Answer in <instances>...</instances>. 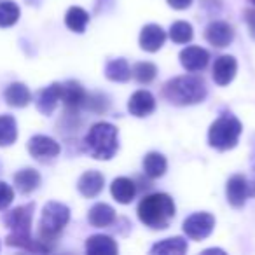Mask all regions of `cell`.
<instances>
[{
    "label": "cell",
    "instance_id": "cell-1",
    "mask_svg": "<svg viewBox=\"0 0 255 255\" xmlns=\"http://www.w3.org/2000/svg\"><path fill=\"white\" fill-rule=\"evenodd\" d=\"M175 212L177 208H175L173 199L164 192L145 196L136 210L140 222L150 229H166L175 217Z\"/></svg>",
    "mask_w": 255,
    "mask_h": 255
},
{
    "label": "cell",
    "instance_id": "cell-2",
    "mask_svg": "<svg viewBox=\"0 0 255 255\" xmlns=\"http://www.w3.org/2000/svg\"><path fill=\"white\" fill-rule=\"evenodd\" d=\"M163 96L173 105H196L206 98V84L199 75H180L163 86Z\"/></svg>",
    "mask_w": 255,
    "mask_h": 255
},
{
    "label": "cell",
    "instance_id": "cell-3",
    "mask_svg": "<svg viewBox=\"0 0 255 255\" xmlns=\"http://www.w3.org/2000/svg\"><path fill=\"white\" fill-rule=\"evenodd\" d=\"M84 143L91 157L109 161L116 156L119 149V131L110 123H96L86 135Z\"/></svg>",
    "mask_w": 255,
    "mask_h": 255
},
{
    "label": "cell",
    "instance_id": "cell-4",
    "mask_svg": "<svg viewBox=\"0 0 255 255\" xmlns=\"http://www.w3.org/2000/svg\"><path fill=\"white\" fill-rule=\"evenodd\" d=\"M241 123L231 114H222L208 131V143L210 147L217 150H229L234 149L241 135Z\"/></svg>",
    "mask_w": 255,
    "mask_h": 255
},
{
    "label": "cell",
    "instance_id": "cell-5",
    "mask_svg": "<svg viewBox=\"0 0 255 255\" xmlns=\"http://www.w3.org/2000/svg\"><path fill=\"white\" fill-rule=\"evenodd\" d=\"M70 220V210L67 205L58 201H49L42 210L39 222V233L44 241L54 240L61 234Z\"/></svg>",
    "mask_w": 255,
    "mask_h": 255
},
{
    "label": "cell",
    "instance_id": "cell-6",
    "mask_svg": "<svg viewBox=\"0 0 255 255\" xmlns=\"http://www.w3.org/2000/svg\"><path fill=\"white\" fill-rule=\"evenodd\" d=\"M213 227H215V217L208 212H198L192 213L191 217L184 220V233L187 234L191 240L201 241L212 234Z\"/></svg>",
    "mask_w": 255,
    "mask_h": 255
},
{
    "label": "cell",
    "instance_id": "cell-7",
    "mask_svg": "<svg viewBox=\"0 0 255 255\" xmlns=\"http://www.w3.org/2000/svg\"><path fill=\"white\" fill-rule=\"evenodd\" d=\"M33 210H35V205L28 203V205L18 206V208L5 213L4 222L9 229H12V234H16V236H30Z\"/></svg>",
    "mask_w": 255,
    "mask_h": 255
},
{
    "label": "cell",
    "instance_id": "cell-8",
    "mask_svg": "<svg viewBox=\"0 0 255 255\" xmlns=\"http://www.w3.org/2000/svg\"><path fill=\"white\" fill-rule=\"evenodd\" d=\"M60 143L46 135H35L28 140V152L39 161H49L60 154Z\"/></svg>",
    "mask_w": 255,
    "mask_h": 255
},
{
    "label": "cell",
    "instance_id": "cell-9",
    "mask_svg": "<svg viewBox=\"0 0 255 255\" xmlns=\"http://www.w3.org/2000/svg\"><path fill=\"white\" fill-rule=\"evenodd\" d=\"M226 196L227 203L234 208H241L247 201V198L250 196V185H248V178L243 175H233L227 180L226 185Z\"/></svg>",
    "mask_w": 255,
    "mask_h": 255
},
{
    "label": "cell",
    "instance_id": "cell-10",
    "mask_svg": "<svg viewBox=\"0 0 255 255\" xmlns=\"http://www.w3.org/2000/svg\"><path fill=\"white\" fill-rule=\"evenodd\" d=\"M180 65L187 72H199L208 65L210 53L199 46H189L180 51Z\"/></svg>",
    "mask_w": 255,
    "mask_h": 255
},
{
    "label": "cell",
    "instance_id": "cell-11",
    "mask_svg": "<svg viewBox=\"0 0 255 255\" xmlns=\"http://www.w3.org/2000/svg\"><path fill=\"white\" fill-rule=\"evenodd\" d=\"M205 37L212 46L215 47H227L234 39V30L226 21H213L206 26Z\"/></svg>",
    "mask_w": 255,
    "mask_h": 255
},
{
    "label": "cell",
    "instance_id": "cell-12",
    "mask_svg": "<svg viewBox=\"0 0 255 255\" xmlns=\"http://www.w3.org/2000/svg\"><path fill=\"white\" fill-rule=\"evenodd\" d=\"M166 40V32L159 25H145L140 32V47L147 53H156L163 47Z\"/></svg>",
    "mask_w": 255,
    "mask_h": 255
},
{
    "label": "cell",
    "instance_id": "cell-13",
    "mask_svg": "<svg viewBox=\"0 0 255 255\" xmlns=\"http://www.w3.org/2000/svg\"><path fill=\"white\" fill-rule=\"evenodd\" d=\"M156 109V100H154L152 93L140 89V91L133 93L129 102H128V110L135 117H147L154 112Z\"/></svg>",
    "mask_w": 255,
    "mask_h": 255
},
{
    "label": "cell",
    "instance_id": "cell-14",
    "mask_svg": "<svg viewBox=\"0 0 255 255\" xmlns=\"http://www.w3.org/2000/svg\"><path fill=\"white\" fill-rule=\"evenodd\" d=\"M238 70V61L234 56L224 54V56L217 58L215 65H213V81L219 86H227L234 79Z\"/></svg>",
    "mask_w": 255,
    "mask_h": 255
},
{
    "label": "cell",
    "instance_id": "cell-15",
    "mask_svg": "<svg viewBox=\"0 0 255 255\" xmlns=\"http://www.w3.org/2000/svg\"><path fill=\"white\" fill-rule=\"evenodd\" d=\"M88 93L84 91L79 82L68 81L65 84H61V102H63L67 110H77L84 105V100Z\"/></svg>",
    "mask_w": 255,
    "mask_h": 255
},
{
    "label": "cell",
    "instance_id": "cell-16",
    "mask_svg": "<svg viewBox=\"0 0 255 255\" xmlns=\"http://www.w3.org/2000/svg\"><path fill=\"white\" fill-rule=\"evenodd\" d=\"M103 185H105V178L100 171L89 170L86 173L81 175L77 182V189L84 198H95L100 192L103 191Z\"/></svg>",
    "mask_w": 255,
    "mask_h": 255
},
{
    "label": "cell",
    "instance_id": "cell-17",
    "mask_svg": "<svg viewBox=\"0 0 255 255\" xmlns=\"http://www.w3.org/2000/svg\"><path fill=\"white\" fill-rule=\"evenodd\" d=\"M61 100V84L54 82V84L44 88L37 96V110L42 112L44 116H51L56 109L58 102Z\"/></svg>",
    "mask_w": 255,
    "mask_h": 255
},
{
    "label": "cell",
    "instance_id": "cell-18",
    "mask_svg": "<svg viewBox=\"0 0 255 255\" xmlns=\"http://www.w3.org/2000/svg\"><path fill=\"white\" fill-rule=\"evenodd\" d=\"M117 243L105 234H95L86 240V252L89 255H114L117 254Z\"/></svg>",
    "mask_w": 255,
    "mask_h": 255
},
{
    "label": "cell",
    "instance_id": "cell-19",
    "mask_svg": "<svg viewBox=\"0 0 255 255\" xmlns=\"http://www.w3.org/2000/svg\"><path fill=\"white\" fill-rule=\"evenodd\" d=\"M110 192H112L114 199L121 205H128V203H131L133 198L136 194V185L131 178H126V177H119L112 182L110 185Z\"/></svg>",
    "mask_w": 255,
    "mask_h": 255
},
{
    "label": "cell",
    "instance_id": "cell-20",
    "mask_svg": "<svg viewBox=\"0 0 255 255\" xmlns=\"http://www.w3.org/2000/svg\"><path fill=\"white\" fill-rule=\"evenodd\" d=\"M5 102L11 107H16V109H23L26 107L30 102H32V93L26 88L23 82H12L4 93Z\"/></svg>",
    "mask_w": 255,
    "mask_h": 255
},
{
    "label": "cell",
    "instance_id": "cell-21",
    "mask_svg": "<svg viewBox=\"0 0 255 255\" xmlns=\"http://www.w3.org/2000/svg\"><path fill=\"white\" fill-rule=\"evenodd\" d=\"M88 220L93 227H107L116 220V212L107 203H96L88 213Z\"/></svg>",
    "mask_w": 255,
    "mask_h": 255
},
{
    "label": "cell",
    "instance_id": "cell-22",
    "mask_svg": "<svg viewBox=\"0 0 255 255\" xmlns=\"http://www.w3.org/2000/svg\"><path fill=\"white\" fill-rule=\"evenodd\" d=\"M14 185L21 194H30L40 185V175L33 168H25V170H19L14 175Z\"/></svg>",
    "mask_w": 255,
    "mask_h": 255
},
{
    "label": "cell",
    "instance_id": "cell-23",
    "mask_svg": "<svg viewBox=\"0 0 255 255\" xmlns=\"http://www.w3.org/2000/svg\"><path fill=\"white\" fill-rule=\"evenodd\" d=\"M185 252H187V241L180 236L166 238L150 248V254L154 255H182Z\"/></svg>",
    "mask_w": 255,
    "mask_h": 255
},
{
    "label": "cell",
    "instance_id": "cell-24",
    "mask_svg": "<svg viewBox=\"0 0 255 255\" xmlns=\"http://www.w3.org/2000/svg\"><path fill=\"white\" fill-rule=\"evenodd\" d=\"M105 77L112 82H126L131 79V68L128 65L124 58H117L107 63L105 67Z\"/></svg>",
    "mask_w": 255,
    "mask_h": 255
},
{
    "label": "cell",
    "instance_id": "cell-25",
    "mask_svg": "<svg viewBox=\"0 0 255 255\" xmlns=\"http://www.w3.org/2000/svg\"><path fill=\"white\" fill-rule=\"evenodd\" d=\"M166 157L159 152H149L143 159V171L149 178H159L166 173Z\"/></svg>",
    "mask_w": 255,
    "mask_h": 255
},
{
    "label": "cell",
    "instance_id": "cell-26",
    "mask_svg": "<svg viewBox=\"0 0 255 255\" xmlns=\"http://www.w3.org/2000/svg\"><path fill=\"white\" fill-rule=\"evenodd\" d=\"M18 138V124L12 116H0V147H9Z\"/></svg>",
    "mask_w": 255,
    "mask_h": 255
},
{
    "label": "cell",
    "instance_id": "cell-27",
    "mask_svg": "<svg viewBox=\"0 0 255 255\" xmlns=\"http://www.w3.org/2000/svg\"><path fill=\"white\" fill-rule=\"evenodd\" d=\"M89 23V14L82 7H70L65 14V25L75 33H82Z\"/></svg>",
    "mask_w": 255,
    "mask_h": 255
},
{
    "label": "cell",
    "instance_id": "cell-28",
    "mask_svg": "<svg viewBox=\"0 0 255 255\" xmlns=\"http://www.w3.org/2000/svg\"><path fill=\"white\" fill-rule=\"evenodd\" d=\"M7 245L9 247L25 248L28 252H49V247H44L42 241H35L30 236H16V234H11V236H7Z\"/></svg>",
    "mask_w": 255,
    "mask_h": 255
},
{
    "label": "cell",
    "instance_id": "cell-29",
    "mask_svg": "<svg viewBox=\"0 0 255 255\" xmlns=\"http://www.w3.org/2000/svg\"><path fill=\"white\" fill-rule=\"evenodd\" d=\"M192 25L187 21H177L170 26V39L177 44H187L192 40Z\"/></svg>",
    "mask_w": 255,
    "mask_h": 255
},
{
    "label": "cell",
    "instance_id": "cell-30",
    "mask_svg": "<svg viewBox=\"0 0 255 255\" xmlns=\"http://www.w3.org/2000/svg\"><path fill=\"white\" fill-rule=\"evenodd\" d=\"M156 74H157V68L154 63L150 61H140L133 67V72L131 75L140 82V84H149L156 79Z\"/></svg>",
    "mask_w": 255,
    "mask_h": 255
},
{
    "label": "cell",
    "instance_id": "cell-31",
    "mask_svg": "<svg viewBox=\"0 0 255 255\" xmlns=\"http://www.w3.org/2000/svg\"><path fill=\"white\" fill-rule=\"evenodd\" d=\"M19 19V7L14 2H0V26L2 28H7L12 26Z\"/></svg>",
    "mask_w": 255,
    "mask_h": 255
},
{
    "label": "cell",
    "instance_id": "cell-32",
    "mask_svg": "<svg viewBox=\"0 0 255 255\" xmlns=\"http://www.w3.org/2000/svg\"><path fill=\"white\" fill-rule=\"evenodd\" d=\"M86 109H89L91 112H105L109 109V100H107L105 95L102 93H91V95H86V100H84V105Z\"/></svg>",
    "mask_w": 255,
    "mask_h": 255
},
{
    "label": "cell",
    "instance_id": "cell-33",
    "mask_svg": "<svg viewBox=\"0 0 255 255\" xmlns=\"http://www.w3.org/2000/svg\"><path fill=\"white\" fill-rule=\"evenodd\" d=\"M14 199V191L9 184L0 182V210H5Z\"/></svg>",
    "mask_w": 255,
    "mask_h": 255
},
{
    "label": "cell",
    "instance_id": "cell-34",
    "mask_svg": "<svg viewBox=\"0 0 255 255\" xmlns=\"http://www.w3.org/2000/svg\"><path fill=\"white\" fill-rule=\"evenodd\" d=\"M245 21H247V25H248L252 39L255 40V5L252 9H247V11H245Z\"/></svg>",
    "mask_w": 255,
    "mask_h": 255
},
{
    "label": "cell",
    "instance_id": "cell-35",
    "mask_svg": "<svg viewBox=\"0 0 255 255\" xmlns=\"http://www.w3.org/2000/svg\"><path fill=\"white\" fill-rule=\"evenodd\" d=\"M248 185H250V196H255V140L252 143V177Z\"/></svg>",
    "mask_w": 255,
    "mask_h": 255
},
{
    "label": "cell",
    "instance_id": "cell-36",
    "mask_svg": "<svg viewBox=\"0 0 255 255\" xmlns=\"http://www.w3.org/2000/svg\"><path fill=\"white\" fill-rule=\"evenodd\" d=\"M168 4H170V7L177 9V11H184V9L191 7L192 0H168Z\"/></svg>",
    "mask_w": 255,
    "mask_h": 255
},
{
    "label": "cell",
    "instance_id": "cell-37",
    "mask_svg": "<svg viewBox=\"0 0 255 255\" xmlns=\"http://www.w3.org/2000/svg\"><path fill=\"white\" fill-rule=\"evenodd\" d=\"M205 254H224V250H220V248H210V250H205Z\"/></svg>",
    "mask_w": 255,
    "mask_h": 255
},
{
    "label": "cell",
    "instance_id": "cell-38",
    "mask_svg": "<svg viewBox=\"0 0 255 255\" xmlns=\"http://www.w3.org/2000/svg\"><path fill=\"white\" fill-rule=\"evenodd\" d=\"M109 2H110V0H98V4H96V9L100 11V9H102V5L109 4Z\"/></svg>",
    "mask_w": 255,
    "mask_h": 255
},
{
    "label": "cell",
    "instance_id": "cell-39",
    "mask_svg": "<svg viewBox=\"0 0 255 255\" xmlns=\"http://www.w3.org/2000/svg\"><path fill=\"white\" fill-rule=\"evenodd\" d=\"M248 2H250L252 5H255V0H248Z\"/></svg>",
    "mask_w": 255,
    "mask_h": 255
}]
</instances>
